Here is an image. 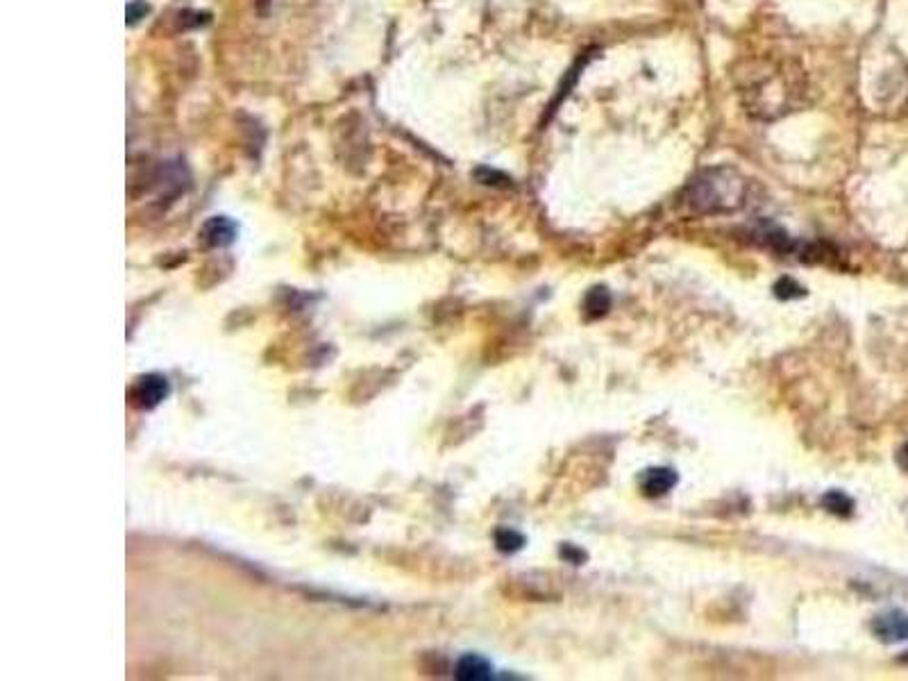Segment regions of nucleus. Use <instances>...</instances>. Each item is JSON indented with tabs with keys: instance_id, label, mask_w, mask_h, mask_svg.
Returning a JSON list of instances; mask_svg holds the SVG:
<instances>
[{
	"instance_id": "12",
	"label": "nucleus",
	"mask_w": 908,
	"mask_h": 681,
	"mask_svg": "<svg viewBox=\"0 0 908 681\" xmlns=\"http://www.w3.org/2000/svg\"><path fill=\"white\" fill-rule=\"evenodd\" d=\"M559 554H561V559H563V561L575 563V566H582V563L586 561V552H584V550H579V548H575V545H563Z\"/></svg>"
},
{
	"instance_id": "3",
	"label": "nucleus",
	"mask_w": 908,
	"mask_h": 681,
	"mask_svg": "<svg viewBox=\"0 0 908 681\" xmlns=\"http://www.w3.org/2000/svg\"><path fill=\"white\" fill-rule=\"evenodd\" d=\"M872 632L884 643L908 641V613L899 609L881 613L872 622Z\"/></svg>"
},
{
	"instance_id": "13",
	"label": "nucleus",
	"mask_w": 908,
	"mask_h": 681,
	"mask_svg": "<svg viewBox=\"0 0 908 681\" xmlns=\"http://www.w3.org/2000/svg\"><path fill=\"white\" fill-rule=\"evenodd\" d=\"M899 464L908 470V445H904V450L899 452Z\"/></svg>"
},
{
	"instance_id": "9",
	"label": "nucleus",
	"mask_w": 908,
	"mask_h": 681,
	"mask_svg": "<svg viewBox=\"0 0 908 681\" xmlns=\"http://www.w3.org/2000/svg\"><path fill=\"white\" fill-rule=\"evenodd\" d=\"M822 507H825L829 514H834V516H852V511H854V500L849 498V495H845L843 491H829L825 498H822Z\"/></svg>"
},
{
	"instance_id": "2",
	"label": "nucleus",
	"mask_w": 908,
	"mask_h": 681,
	"mask_svg": "<svg viewBox=\"0 0 908 681\" xmlns=\"http://www.w3.org/2000/svg\"><path fill=\"white\" fill-rule=\"evenodd\" d=\"M747 193H750V184H747L745 175L734 166L720 164L702 168L686 184L681 200H684L688 212L697 216H716L734 214L743 209Z\"/></svg>"
},
{
	"instance_id": "10",
	"label": "nucleus",
	"mask_w": 908,
	"mask_h": 681,
	"mask_svg": "<svg viewBox=\"0 0 908 681\" xmlns=\"http://www.w3.org/2000/svg\"><path fill=\"white\" fill-rule=\"evenodd\" d=\"M495 545H498L500 552H507V554L518 552V550H523L525 536L520 532H514V529L502 527L495 532Z\"/></svg>"
},
{
	"instance_id": "1",
	"label": "nucleus",
	"mask_w": 908,
	"mask_h": 681,
	"mask_svg": "<svg viewBox=\"0 0 908 681\" xmlns=\"http://www.w3.org/2000/svg\"><path fill=\"white\" fill-rule=\"evenodd\" d=\"M734 84L741 105L752 119L777 121L809 103V78L788 57H747L734 66Z\"/></svg>"
},
{
	"instance_id": "4",
	"label": "nucleus",
	"mask_w": 908,
	"mask_h": 681,
	"mask_svg": "<svg viewBox=\"0 0 908 681\" xmlns=\"http://www.w3.org/2000/svg\"><path fill=\"white\" fill-rule=\"evenodd\" d=\"M168 382L162 375H146L141 377L137 386L132 389V402L141 409H153L157 407L168 395Z\"/></svg>"
},
{
	"instance_id": "11",
	"label": "nucleus",
	"mask_w": 908,
	"mask_h": 681,
	"mask_svg": "<svg viewBox=\"0 0 908 681\" xmlns=\"http://www.w3.org/2000/svg\"><path fill=\"white\" fill-rule=\"evenodd\" d=\"M775 296L779 300H795V298H804L806 289L802 284H797L793 277H781V280L775 284Z\"/></svg>"
},
{
	"instance_id": "8",
	"label": "nucleus",
	"mask_w": 908,
	"mask_h": 681,
	"mask_svg": "<svg viewBox=\"0 0 908 681\" xmlns=\"http://www.w3.org/2000/svg\"><path fill=\"white\" fill-rule=\"evenodd\" d=\"M584 307H586V316L588 318H600L604 316L609 311L611 307V296H609V291L604 289V287H595L588 291V296L584 300Z\"/></svg>"
},
{
	"instance_id": "6",
	"label": "nucleus",
	"mask_w": 908,
	"mask_h": 681,
	"mask_svg": "<svg viewBox=\"0 0 908 681\" xmlns=\"http://www.w3.org/2000/svg\"><path fill=\"white\" fill-rule=\"evenodd\" d=\"M454 675L461 681H484L491 679V666L489 661L477 657V654H468V657L457 663V672H454Z\"/></svg>"
},
{
	"instance_id": "14",
	"label": "nucleus",
	"mask_w": 908,
	"mask_h": 681,
	"mask_svg": "<svg viewBox=\"0 0 908 681\" xmlns=\"http://www.w3.org/2000/svg\"><path fill=\"white\" fill-rule=\"evenodd\" d=\"M899 661L906 663V666H908V652H906V654H904V657H902V659H899Z\"/></svg>"
},
{
	"instance_id": "5",
	"label": "nucleus",
	"mask_w": 908,
	"mask_h": 681,
	"mask_svg": "<svg viewBox=\"0 0 908 681\" xmlns=\"http://www.w3.org/2000/svg\"><path fill=\"white\" fill-rule=\"evenodd\" d=\"M677 479L679 477L672 468H650L641 477V489L647 498H659V495H666L675 489Z\"/></svg>"
},
{
	"instance_id": "7",
	"label": "nucleus",
	"mask_w": 908,
	"mask_h": 681,
	"mask_svg": "<svg viewBox=\"0 0 908 681\" xmlns=\"http://www.w3.org/2000/svg\"><path fill=\"white\" fill-rule=\"evenodd\" d=\"M234 234H237V227L223 216L212 218V221H207L203 227V237L207 243H212V246H227V243L234 239Z\"/></svg>"
}]
</instances>
